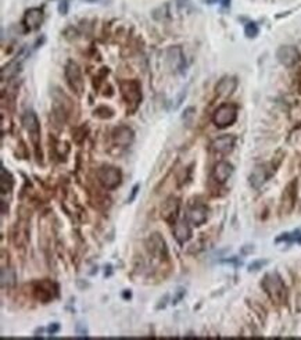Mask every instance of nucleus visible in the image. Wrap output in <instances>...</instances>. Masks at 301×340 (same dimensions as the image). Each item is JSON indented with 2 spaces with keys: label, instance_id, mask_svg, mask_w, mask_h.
I'll list each match as a JSON object with an SVG mask.
<instances>
[{
  "label": "nucleus",
  "instance_id": "obj_10",
  "mask_svg": "<svg viewBox=\"0 0 301 340\" xmlns=\"http://www.w3.org/2000/svg\"><path fill=\"white\" fill-rule=\"evenodd\" d=\"M235 144H236V138L233 135H223L212 140L211 149L214 153L227 156L235 149Z\"/></svg>",
  "mask_w": 301,
  "mask_h": 340
},
{
  "label": "nucleus",
  "instance_id": "obj_25",
  "mask_svg": "<svg viewBox=\"0 0 301 340\" xmlns=\"http://www.w3.org/2000/svg\"><path fill=\"white\" fill-rule=\"evenodd\" d=\"M139 187H140V185H135L134 189H132V195L128 198V203H132L135 200V198H136V195H138L139 192Z\"/></svg>",
  "mask_w": 301,
  "mask_h": 340
},
{
  "label": "nucleus",
  "instance_id": "obj_18",
  "mask_svg": "<svg viewBox=\"0 0 301 340\" xmlns=\"http://www.w3.org/2000/svg\"><path fill=\"white\" fill-rule=\"evenodd\" d=\"M237 88V81L236 78H232V77H225L222 78L215 86V92H217L218 96L221 98H228L236 90Z\"/></svg>",
  "mask_w": 301,
  "mask_h": 340
},
{
  "label": "nucleus",
  "instance_id": "obj_20",
  "mask_svg": "<svg viewBox=\"0 0 301 340\" xmlns=\"http://www.w3.org/2000/svg\"><path fill=\"white\" fill-rule=\"evenodd\" d=\"M13 185H14V181L11 175L6 171V168H2V198H5L6 193H11Z\"/></svg>",
  "mask_w": 301,
  "mask_h": 340
},
{
  "label": "nucleus",
  "instance_id": "obj_4",
  "mask_svg": "<svg viewBox=\"0 0 301 340\" xmlns=\"http://www.w3.org/2000/svg\"><path fill=\"white\" fill-rule=\"evenodd\" d=\"M65 78L68 82L69 88L74 90L75 93L81 94L84 90V79H82V74H81V69L74 61H69L68 64L65 65Z\"/></svg>",
  "mask_w": 301,
  "mask_h": 340
},
{
  "label": "nucleus",
  "instance_id": "obj_21",
  "mask_svg": "<svg viewBox=\"0 0 301 340\" xmlns=\"http://www.w3.org/2000/svg\"><path fill=\"white\" fill-rule=\"evenodd\" d=\"M277 243L281 241H286V243H301V231L296 229V231L289 232V233H282L281 236L275 239Z\"/></svg>",
  "mask_w": 301,
  "mask_h": 340
},
{
  "label": "nucleus",
  "instance_id": "obj_5",
  "mask_svg": "<svg viewBox=\"0 0 301 340\" xmlns=\"http://www.w3.org/2000/svg\"><path fill=\"white\" fill-rule=\"evenodd\" d=\"M277 59L285 67H293L300 61V52L296 46L283 44L277 50Z\"/></svg>",
  "mask_w": 301,
  "mask_h": 340
},
{
  "label": "nucleus",
  "instance_id": "obj_11",
  "mask_svg": "<svg viewBox=\"0 0 301 340\" xmlns=\"http://www.w3.org/2000/svg\"><path fill=\"white\" fill-rule=\"evenodd\" d=\"M147 249L152 256L160 258V260H163L168 256L167 245H165V240L163 237L160 236V233H153L152 236L148 237Z\"/></svg>",
  "mask_w": 301,
  "mask_h": 340
},
{
  "label": "nucleus",
  "instance_id": "obj_22",
  "mask_svg": "<svg viewBox=\"0 0 301 340\" xmlns=\"http://www.w3.org/2000/svg\"><path fill=\"white\" fill-rule=\"evenodd\" d=\"M15 283V272L11 268H3L2 270V286L10 287Z\"/></svg>",
  "mask_w": 301,
  "mask_h": 340
},
{
  "label": "nucleus",
  "instance_id": "obj_23",
  "mask_svg": "<svg viewBox=\"0 0 301 340\" xmlns=\"http://www.w3.org/2000/svg\"><path fill=\"white\" fill-rule=\"evenodd\" d=\"M258 32H260V30H258L256 22H248L244 27V34H246L247 38H256Z\"/></svg>",
  "mask_w": 301,
  "mask_h": 340
},
{
  "label": "nucleus",
  "instance_id": "obj_9",
  "mask_svg": "<svg viewBox=\"0 0 301 340\" xmlns=\"http://www.w3.org/2000/svg\"><path fill=\"white\" fill-rule=\"evenodd\" d=\"M121 92H122L123 99L127 100L128 104L138 106L140 99H142L140 85L136 81H123L121 84Z\"/></svg>",
  "mask_w": 301,
  "mask_h": 340
},
{
  "label": "nucleus",
  "instance_id": "obj_19",
  "mask_svg": "<svg viewBox=\"0 0 301 340\" xmlns=\"http://www.w3.org/2000/svg\"><path fill=\"white\" fill-rule=\"evenodd\" d=\"M268 177H269V174H268L267 168L264 167V165H257L253 169V173L250 174L248 181H250V185H252L253 189H260L264 183L267 182Z\"/></svg>",
  "mask_w": 301,
  "mask_h": 340
},
{
  "label": "nucleus",
  "instance_id": "obj_24",
  "mask_svg": "<svg viewBox=\"0 0 301 340\" xmlns=\"http://www.w3.org/2000/svg\"><path fill=\"white\" fill-rule=\"evenodd\" d=\"M268 261L267 260H260V261H256L253 262V264H250V268H248V271H258L261 266L267 265Z\"/></svg>",
  "mask_w": 301,
  "mask_h": 340
},
{
  "label": "nucleus",
  "instance_id": "obj_17",
  "mask_svg": "<svg viewBox=\"0 0 301 340\" xmlns=\"http://www.w3.org/2000/svg\"><path fill=\"white\" fill-rule=\"evenodd\" d=\"M42 22H43V13L40 9H30L25 13L24 24L30 31L38 30Z\"/></svg>",
  "mask_w": 301,
  "mask_h": 340
},
{
  "label": "nucleus",
  "instance_id": "obj_15",
  "mask_svg": "<svg viewBox=\"0 0 301 340\" xmlns=\"http://www.w3.org/2000/svg\"><path fill=\"white\" fill-rule=\"evenodd\" d=\"M189 221H178L173 225V236L179 245H185L192 237V228L189 225Z\"/></svg>",
  "mask_w": 301,
  "mask_h": 340
},
{
  "label": "nucleus",
  "instance_id": "obj_8",
  "mask_svg": "<svg viewBox=\"0 0 301 340\" xmlns=\"http://www.w3.org/2000/svg\"><path fill=\"white\" fill-rule=\"evenodd\" d=\"M179 207H181V203L177 198H168L165 203L161 207V217L167 224L169 225H175L178 222V215H179Z\"/></svg>",
  "mask_w": 301,
  "mask_h": 340
},
{
  "label": "nucleus",
  "instance_id": "obj_1",
  "mask_svg": "<svg viewBox=\"0 0 301 340\" xmlns=\"http://www.w3.org/2000/svg\"><path fill=\"white\" fill-rule=\"evenodd\" d=\"M261 286L264 292L267 293L268 297L277 304H283L287 299V289L285 282L281 278L278 272H269L264 276L261 282Z\"/></svg>",
  "mask_w": 301,
  "mask_h": 340
},
{
  "label": "nucleus",
  "instance_id": "obj_6",
  "mask_svg": "<svg viewBox=\"0 0 301 340\" xmlns=\"http://www.w3.org/2000/svg\"><path fill=\"white\" fill-rule=\"evenodd\" d=\"M22 125L27 132L30 133V138L34 144H38L40 139V124L36 114L32 110L25 111L22 115Z\"/></svg>",
  "mask_w": 301,
  "mask_h": 340
},
{
  "label": "nucleus",
  "instance_id": "obj_26",
  "mask_svg": "<svg viewBox=\"0 0 301 340\" xmlns=\"http://www.w3.org/2000/svg\"><path fill=\"white\" fill-rule=\"evenodd\" d=\"M207 2H208V3H211V5H212V3H217L218 0H207Z\"/></svg>",
  "mask_w": 301,
  "mask_h": 340
},
{
  "label": "nucleus",
  "instance_id": "obj_12",
  "mask_svg": "<svg viewBox=\"0 0 301 340\" xmlns=\"http://www.w3.org/2000/svg\"><path fill=\"white\" fill-rule=\"evenodd\" d=\"M207 218L208 208L204 204H194L188 210V221L194 227H200L203 224H206Z\"/></svg>",
  "mask_w": 301,
  "mask_h": 340
},
{
  "label": "nucleus",
  "instance_id": "obj_7",
  "mask_svg": "<svg viewBox=\"0 0 301 340\" xmlns=\"http://www.w3.org/2000/svg\"><path fill=\"white\" fill-rule=\"evenodd\" d=\"M35 297L42 303H49L57 296V286L50 281L36 282L34 287Z\"/></svg>",
  "mask_w": 301,
  "mask_h": 340
},
{
  "label": "nucleus",
  "instance_id": "obj_13",
  "mask_svg": "<svg viewBox=\"0 0 301 340\" xmlns=\"http://www.w3.org/2000/svg\"><path fill=\"white\" fill-rule=\"evenodd\" d=\"M296 187H297V181H291L287 187L285 189V193H283V198H282V212L283 214H289V212L293 210L294 207V202H296Z\"/></svg>",
  "mask_w": 301,
  "mask_h": 340
},
{
  "label": "nucleus",
  "instance_id": "obj_14",
  "mask_svg": "<svg viewBox=\"0 0 301 340\" xmlns=\"http://www.w3.org/2000/svg\"><path fill=\"white\" fill-rule=\"evenodd\" d=\"M233 165L228 161H219L215 164V167L212 169V178L218 183H225L232 177Z\"/></svg>",
  "mask_w": 301,
  "mask_h": 340
},
{
  "label": "nucleus",
  "instance_id": "obj_3",
  "mask_svg": "<svg viewBox=\"0 0 301 340\" xmlns=\"http://www.w3.org/2000/svg\"><path fill=\"white\" fill-rule=\"evenodd\" d=\"M237 118V109L233 104H222L214 113L212 121L218 128H228L231 127Z\"/></svg>",
  "mask_w": 301,
  "mask_h": 340
},
{
  "label": "nucleus",
  "instance_id": "obj_2",
  "mask_svg": "<svg viewBox=\"0 0 301 340\" xmlns=\"http://www.w3.org/2000/svg\"><path fill=\"white\" fill-rule=\"evenodd\" d=\"M121 179H122V174L118 168L103 165L97 169V181L104 189L113 190L115 187H118L121 185Z\"/></svg>",
  "mask_w": 301,
  "mask_h": 340
},
{
  "label": "nucleus",
  "instance_id": "obj_16",
  "mask_svg": "<svg viewBox=\"0 0 301 340\" xmlns=\"http://www.w3.org/2000/svg\"><path fill=\"white\" fill-rule=\"evenodd\" d=\"M113 138L115 144L122 146V148H127V146H129L131 143L134 142L135 133L129 127H119V128H117L114 131Z\"/></svg>",
  "mask_w": 301,
  "mask_h": 340
}]
</instances>
